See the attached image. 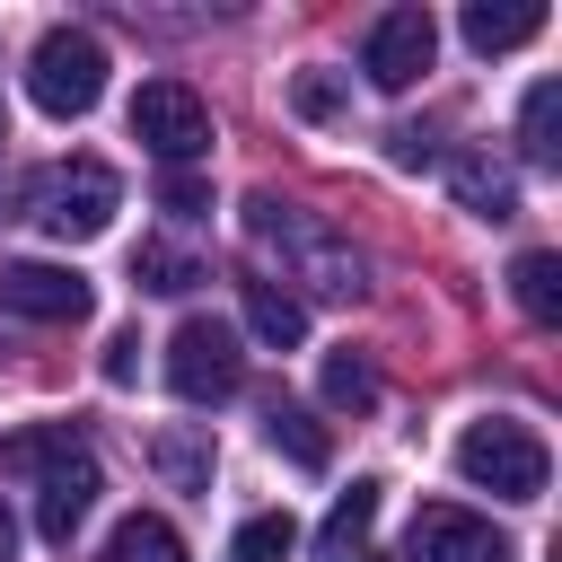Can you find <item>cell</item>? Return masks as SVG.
<instances>
[{
	"mask_svg": "<svg viewBox=\"0 0 562 562\" xmlns=\"http://www.w3.org/2000/svg\"><path fill=\"white\" fill-rule=\"evenodd\" d=\"M237 378H246L237 325H220V316H184V325L167 334V386H176L184 404H220V395H237Z\"/></svg>",
	"mask_w": 562,
	"mask_h": 562,
	"instance_id": "5",
	"label": "cell"
},
{
	"mask_svg": "<svg viewBox=\"0 0 562 562\" xmlns=\"http://www.w3.org/2000/svg\"><path fill=\"white\" fill-rule=\"evenodd\" d=\"M518 149H527V167H553V158H562V79H536V88H527V105H518Z\"/></svg>",
	"mask_w": 562,
	"mask_h": 562,
	"instance_id": "16",
	"label": "cell"
},
{
	"mask_svg": "<svg viewBox=\"0 0 562 562\" xmlns=\"http://www.w3.org/2000/svg\"><path fill=\"white\" fill-rule=\"evenodd\" d=\"M290 544H299V518H290V509H263V518L237 527L228 562H290Z\"/></svg>",
	"mask_w": 562,
	"mask_h": 562,
	"instance_id": "22",
	"label": "cell"
},
{
	"mask_svg": "<svg viewBox=\"0 0 562 562\" xmlns=\"http://www.w3.org/2000/svg\"><path fill=\"white\" fill-rule=\"evenodd\" d=\"M457 474L474 483V492H492V501H544V483H553V457H544V439L527 430V422H501V413H483V422H465V439H457Z\"/></svg>",
	"mask_w": 562,
	"mask_h": 562,
	"instance_id": "3",
	"label": "cell"
},
{
	"mask_svg": "<svg viewBox=\"0 0 562 562\" xmlns=\"http://www.w3.org/2000/svg\"><path fill=\"white\" fill-rule=\"evenodd\" d=\"M448 184H457V202H465L474 220H509V211H518V184H509V167H501L492 149H457V158H448Z\"/></svg>",
	"mask_w": 562,
	"mask_h": 562,
	"instance_id": "11",
	"label": "cell"
},
{
	"mask_svg": "<svg viewBox=\"0 0 562 562\" xmlns=\"http://www.w3.org/2000/svg\"><path fill=\"white\" fill-rule=\"evenodd\" d=\"M0 307L26 325H79L88 316V272L70 263H0Z\"/></svg>",
	"mask_w": 562,
	"mask_h": 562,
	"instance_id": "9",
	"label": "cell"
},
{
	"mask_svg": "<svg viewBox=\"0 0 562 562\" xmlns=\"http://www.w3.org/2000/svg\"><path fill=\"white\" fill-rule=\"evenodd\" d=\"M351 562H378V553H351Z\"/></svg>",
	"mask_w": 562,
	"mask_h": 562,
	"instance_id": "29",
	"label": "cell"
},
{
	"mask_svg": "<svg viewBox=\"0 0 562 562\" xmlns=\"http://www.w3.org/2000/svg\"><path fill=\"white\" fill-rule=\"evenodd\" d=\"M536 35H544V9H536V0H509V9L474 0V9H465V44H474V53H518V44H536Z\"/></svg>",
	"mask_w": 562,
	"mask_h": 562,
	"instance_id": "13",
	"label": "cell"
},
{
	"mask_svg": "<svg viewBox=\"0 0 562 562\" xmlns=\"http://www.w3.org/2000/svg\"><path fill=\"white\" fill-rule=\"evenodd\" d=\"M158 211H176V220H202V211H211V184H202L193 167H167V176H158Z\"/></svg>",
	"mask_w": 562,
	"mask_h": 562,
	"instance_id": "25",
	"label": "cell"
},
{
	"mask_svg": "<svg viewBox=\"0 0 562 562\" xmlns=\"http://www.w3.org/2000/svg\"><path fill=\"white\" fill-rule=\"evenodd\" d=\"M0 562H18V527H9V509H0Z\"/></svg>",
	"mask_w": 562,
	"mask_h": 562,
	"instance_id": "28",
	"label": "cell"
},
{
	"mask_svg": "<svg viewBox=\"0 0 562 562\" xmlns=\"http://www.w3.org/2000/svg\"><path fill=\"white\" fill-rule=\"evenodd\" d=\"M0 140H9V114H0Z\"/></svg>",
	"mask_w": 562,
	"mask_h": 562,
	"instance_id": "30",
	"label": "cell"
},
{
	"mask_svg": "<svg viewBox=\"0 0 562 562\" xmlns=\"http://www.w3.org/2000/svg\"><path fill=\"white\" fill-rule=\"evenodd\" d=\"M430 53H439V18H430V9H386V18L369 26V44H360V70H369V88L404 97V88L430 70Z\"/></svg>",
	"mask_w": 562,
	"mask_h": 562,
	"instance_id": "7",
	"label": "cell"
},
{
	"mask_svg": "<svg viewBox=\"0 0 562 562\" xmlns=\"http://www.w3.org/2000/svg\"><path fill=\"white\" fill-rule=\"evenodd\" d=\"M97 369H105V386H132V378H140V334H132V325L105 334V360H97Z\"/></svg>",
	"mask_w": 562,
	"mask_h": 562,
	"instance_id": "26",
	"label": "cell"
},
{
	"mask_svg": "<svg viewBox=\"0 0 562 562\" xmlns=\"http://www.w3.org/2000/svg\"><path fill=\"white\" fill-rule=\"evenodd\" d=\"M509 299L536 316V325H562V255H544V246H527L518 263H509Z\"/></svg>",
	"mask_w": 562,
	"mask_h": 562,
	"instance_id": "17",
	"label": "cell"
},
{
	"mask_svg": "<svg viewBox=\"0 0 562 562\" xmlns=\"http://www.w3.org/2000/svg\"><path fill=\"white\" fill-rule=\"evenodd\" d=\"M70 448H88V439H79V422H35V430H9V439H0V474H44V465H61Z\"/></svg>",
	"mask_w": 562,
	"mask_h": 562,
	"instance_id": "18",
	"label": "cell"
},
{
	"mask_svg": "<svg viewBox=\"0 0 562 562\" xmlns=\"http://www.w3.org/2000/svg\"><path fill=\"white\" fill-rule=\"evenodd\" d=\"M114 211H123V176H114L105 158H53V167H35V176L18 184V220H35V228L61 237V246L105 237Z\"/></svg>",
	"mask_w": 562,
	"mask_h": 562,
	"instance_id": "2",
	"label": "cell"
},
{
	"mask_svg": "<svg viewBox=\"0 0 562 562\" xmlns=\"http://www.w3.org/2000/svg\"><path fill=\"white\" fill-rule=\"evenodd\" d=\"M404 553H413V562H518V544H509L492 518H474V509H448V501L413 509V536H404Z\"/></svg>",
	"mask_w": 562,
	"mask_h": 562,
	"instance_id": "8",
	"label": "cell"
},
{
	"mask_svg": "<svg viewBox=\"0 0 562 562\" xmlns=\"http://www.w3.org/2000/svg\"><path fill=\"white\" fill-rule=\"evenodd\" d=\"M105 562H184V536H176L158 509H132V518H114Z\"/></svg>",
	"mask_w": 562,
	"mask_h": 562,
	"instance_id": "19",
	"label": "cell"
},
{
	"mask_svg": "<svg viewBox=\"0 0 562 562\" xmlns=\"http://www.w3.org/2000/svg\"><path fill=\"white\" fill-rule=\"evenodd\" d=\"M263 439H272L299 474H325V465H334V439H325V422H316L307 404H272V413H263Z\"/></svg>",
	"mask_w": 562,
	"mask_h": 562,
	"instance_id": "14",
	"label": "cell"
},
{
	"mask_svg": "<svg viewBox=\"0 0 562 562\" xmlns=\"http://www.w3.org/2000/svg\"><path fill=\"white\" fill-rule=\"evenodd\" d=\"M149 465H158L176 492H211V448L184 439V430H158V439H149Z\"/></svg>",
	"mask_w": 562,
	"mask_h": 562,
	"instance_id": "21",
	"label": "cell"
},
{
	"mask_svg": "<svg viewBox=\"0 0 562 562\" xmlns=\"http://www.w3.org/2000/svg\"><path fill=\"white\" fill-rule=\"evenodd\" d=\"M325 404H342V413H369V404H378V378H369V360L334 351V360H325Z\"/></svg>",
	"mask_w": 562,
	"mask_h": 562,
	"instance_id": "23",
	"label": "cell"
},
{
	"mask_svg": "<svg viewBox=\"0 0 562 562\" xmlns=\"http://www.w3.org/2000/svg\"><path fill=\"white\" fill-rule=\"evenodd\" d=\"M97 492H105V474H97L88 448H70L61 465H44V474H35V536H44V544H70L79 518L97 509Z\"/></svg>",
	"mask_w": 562,
	"mask_h": 562,
	"instance_id": "10",
	"label": "cell"
},
{
	"mask_svg": "<svg viewBox=\"0 0 562 562\" xmlns=\"http://www.w3.org/2000/svg\"><path fill=\"white\" fill-rule=\"evenodd\" d=\"M246 334L263 351H299L307 342V299H290L281 281H246Z\"/></svg>",
	"mask_w": 562,
	"mask_h": 562,
	"instance_id": "12",
	"label": "cell"
},
{
	"mask_svg": "<svg viewBox=\"0 0 562 562\" xmlns=\"http://www.w3.org/2000/svg\"><path fill=\"white\" fill-rule=\"evenodd\" d=\"M378 492H386V483H369V474H360V483H351V492H342V501L325 509V527H316L325 562H351V553L369 544V527H378Z\"/></svg>",
	"mask_w": 562,
	"mask_h": 562,
	"instance_id": "15",
	"label": "cell"
},
{
	"mask_svg": "<svg viewBox=\"0 0 562 562\" xmlns=\"http://www.w3.org/2000/svg\"><path fill=\"white\" fill-rule=\"evenodd\" d=\"M290 105H299L307 123H334V114H342V79H334V70H299V79H290Z\"/></svg>",
	"mask_w": 562,
	"mask_h": 562,
	"instance_id": "24",
	"label": "cell"
},
{
	"mask_svg": "<svg viewBox=\"0 0 562 562\" xmlns=\"http://www.w3.org/2000/svg\"><path fill=\"white\" fill-rule=\"evenodd\" d=\"M105 44L88 35V26H44L35 35V53H26V97L53 114V123H79L97 97H105Z\"/></svg>",
	"mask_w": 562,
	"mask_h": 562,
	"instance_id": "4",
	"label": "cell"
},
{
	"mask_svg": "<svg viewBox=\"0 0 562 562\" xmlns=\"http://www.w3.org/2000/svg\"><path fill=\"white\" fill-rule=\"evenodd\" d=\"M246 246L263 255V263H281V281H299V290H316V299H360L369 290V263H360V246L325 220V211H307V202H281V193H246ZM290 290V299H299Z\"/></svg>",
	"mask_w": 562,
	"mask_h": 562,
	"instance_id": "1",
	"label": "cell"
},
{
	"mask_svg": "<svg viewBox=\"0 0 562 562\" xmlns=\"http://www.w3.org/2000/svg\"><path fill=\"white\" fill-rule=\"evenodd\" d=\"M132 281H140V290H158V299H184V290H202L211 272H202L184 246H140V255H132Z\"/></svg>",
	"mask_w": 562,
	"mask_h": 562,
	"instance_id": "20",
	"label": "cell"
},
{
	"mask_svg": "<svg viewBox=\"0 0 562 562\" xmlns=\"http://www.w3.org/2000/svg\"><path fill=\"white\" fill-rule=\"evenodd\" d=\"M132 140H140L149 158H167V167H193V158L211 149V105H202L184 79H140V97H132Z\"/></svg>",
	"mask_w": 562,
	"mask_h": 562,
	"instance_id": "6",
	"label": "cell"
},
{
	"mask_svg": "<svg viewBox=\"0 0 562 562\" xmlns=\"http://www.w3.org/2000/svg\"><path fill=\"white\" fill-rule=\"evenodd\" d=\"M386 158H395V167H430L439 149H430V132H422V123H395V132H386Z\"/></svg>",
	"mask_w": 562,
	"mask_h": 562,
	"instance_id": "27",
	"label": "cell"
}]
</instances>
